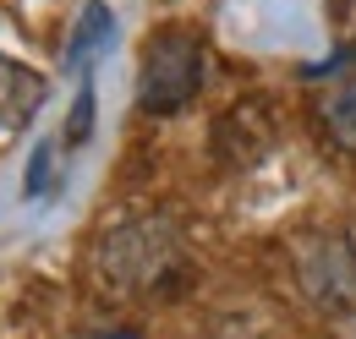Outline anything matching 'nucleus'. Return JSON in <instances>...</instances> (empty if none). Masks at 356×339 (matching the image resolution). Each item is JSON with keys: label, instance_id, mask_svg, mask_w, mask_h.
<instances>
[{"label": "nucleus", "instance_id": "nucleus-1", "mask_svg": "<svg viewBox=\"0 0 356 339\" xmlns=\"http://www.w3.org/2000/svg\"><path fill=\"white\" fill-rule=\"evenodd\" d=\"M203 33L197 28H181V22H165L143 39V60H137V104L148 115H176L197 99L203 88Z\"/></svg>", "mask_w": 356, "mask_h": 339}, {"label": "nucleus", "instance_id": "nucleus-2", "mask_svg": "<svg viewBox=\"0 0 356 339\" xmlns=\"http://www.w3.org/2000/svg\"><path fill=\"white\" fill-rule=\"evenodd\" d=\"M307 77L329 83V88H318V126L329 131V142L356 148V44H340Z\"/></svg>", "mask_w": 356, "mask_h": 339}, {"label": "nucleus", "instance_id": "nucleus-3", "mask_svg": "<svg viewBox=\"0 0 356 339\" xmlns=\"http://www.w3.org/2000/svg\"><path fill=\"white\" fill-rule=\"evenodd\" d=\"M302 285L312 301L334 306V312H351L356 306V252L340 235H318L312 252L302 257Z\"/></svg>", "mask_w": 356, "mask_h": 339}, {"label": "nucleus", "instance_id": "nucleus-4", "mask_svg": "<svg viewBox=\"0 0 356 339\" xmlns=\"http://www.w3.org/2000/svg\"><path fill=\"white\" fill-rule=\"evenodd\" d=\"M110 39H115V17H110V6H104V0H88L83 17H77V28H72V44H66V72H83L88 60H99Z\"/></svg>", "mask_w": 356, "mask_h": 339}, {"label": "nucleus", "instance_id": "nucleus-5", "mask_svg": "<svg viewBox=\"0 0 356 339\" xmlns=\"http://www.w3.org/2000/svg\"><path fill=\"white\" fill-rule=\"evenodd\" d=\"M39 93H44V83H39L33 72H22L17 60L0 55V126H11L17 115H28V110L39 104Z\"/></svg>", "mask_w": 356, "mask_h": 339}, {"label": "nucleus", "instance_id": "nucleus-6", "mask_svg": "<svg viewBox=\"0 0 356 339\" xmlns=\"http://www.w3.org/2000/svg\"><path fill=\"white\" fill-rule=\"evenodd\" d=\"M93 137V83L83 77L77 88V104H72V121H66V148H83Z\"/></svg>", "mask_w": 356, "mask_h": 339}, {"label": "nucleus", "instance_id": "nucleus-7", "mask_svg": "<svg viewBox=\"0 0 356 339\" xmlns=\"http://www.w3.org/2000/svg\"><path fill=\"white\" fill-rule=\"evenodd\" d=\"M49 154H55L49 142H39V148H33V165H28V186H22L28 197H44V192H49Z\"/></svg>", "mask_w": 356, "mask_h": 339}, {"label": "nucleus", "instance_id": "nucleus-8", "mask_svg": "<svg viewBox=\"0 0 356 339\" xmlns=\"http://www.w3.org/2000/svg\"><path fill=\"white\" fill-rule=\"evenodd\" d=\"M104 339H137V334H127V329H115V334H104Z\"/></svg>", "mask_w": 356, "mask_h": 339}]
</instances>
